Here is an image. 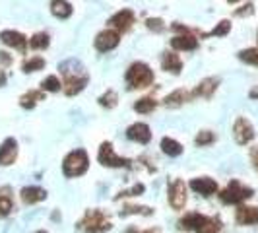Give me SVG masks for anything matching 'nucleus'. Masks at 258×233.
Masks as SVG:
<instances>
[{"label":"nucleus","mask_w":258,"mask_h":233,"mask_svg":"<svg viewBox=\"0 0 258 233\" xmlns=\"http://www.w3.org/2000/svg\"><path fill=\"white\" fill-rule=\"evenodd\" d=\"M60 74H62V90H64L66 95H76L80 91L84 90L90 82V76L88 72L84 70V66L74 61V68H70V61H66L62 65L58 66Z\"/></svg>","instance_id":"f257e3e1"},{"label":"nucleus","mask_w":258,"mask_h":233,"mask_svg":"<svg viewBox=\"0 0 258 233\" xmlns=\"http://www.w3.org/2000/svg\"><path fill=\"white\" fill-rule=\"evenodd\" d=\"M124 80H126L130 90H142V88H148L154 84V70L146 63H134L128 66Z\"/></svg>","instance_id":"f03ea898"},{"label":"nucleus","mask_w":258,"mask_h":233,"mask_svg":"<svg viewBox=\"0 0 258 233\" xmlns=\"http://www.w3.org/2000/svg\"><path fill=\"white\" fill-rule=\"evenodd\" d=\"M90 167V157H88V152L78 148V150H72L70 154L62 159V173L66 177H82Z\"/></svg>","instance_id":"7ed1b4c3"},{"label":"nucleus","mask_w":258,"mask_h":233,"mask_svg":"<svg viewBox=\"0 0 258 233\" xmlns=\"http://www.w3.org/2000/svg\"><path fill=\"white\" fill-rule=\"evenodd\" d=\"M80 227L86 233H103L111 229V220L105 216L101 210H88L84 220L80 221Z\"/></svg>","instance_id":"20e7f679"},{"label":"nucleus","mask_w":258,"mask_h":233,"mask_svg":"<svg viewBox=\"0 0 258 233\" xmlns=\"http://www.w3.org/2000/svg\"><path fill=\"white\" fill-rule=\"evenodd\" d=\"M252 194H254V191L250 187H245L239 181H231L220 193V200L223 204H241L246 198H250Z\"/></svg>","instance_id":"39448f33"},{"label":"nucleus","mask_w":258,"mask_h":233,"mask_svg":"<svg viewBox=\"0 0 258 233\" xmlns=\"http://www.w3.org/2000/svg\"><path fill=\"white\" fill-rule=\"evenodd\" d=\"M97 159H99V163L105 165V167H128L130 165V159L115 154V148H113L111 142H103L99 146Z\"/></svg>","instance_id":"423d86ee"},{"label":"nucleus","mask_w":258,"mask_h":233,"mask_svg":"<svg viewBox=\"0 0 258 233\" xmlns=\"http://www.w3.org/2000/svg\"><path fill=\"white\" fill-rule=\"evenodd\" d=\"M233 136H235V142L245 146L254 138V127L250 125V121L245 116H237V121L233 123Z\"/></svg>","instance_id":"0eeeda50"},{"label":"nucleus","mask_w":258,"mask_h":233,"mask_svg":"<svg viewBox=\"0 0 258 233\" xmlns=\"http://www.w3.org/2000/svg\"><path fill=\"white\" fill-rule=\"evenodd\" d=\"M186 185L181 179H175V181L169 185V204L175 208V210H182L186 204Z\"/></svg>","instance_id":"6e6552de"},{"label":"nucleus","mask_w":258,"mask_h":233,"mask_svg":"<svg viewBox=\"0 0 258 233\" xmlns=\"http://www.w3.org/2000/svg\"><path fill=\"white\" fill-rule=\"evenodd\" d=\"M118 43H120V35L116 33L115 29H103L95 37V49L99 52H109L116 49Z\"/></svg>","instance_id":"1a4fd4ad"},{"label":"nucleus","mask_w":258,"mask_h":233,"mask_svg":"<svg viewBox=\"0 0 258 233\" xmlns=\"http://www.w3.org/2000/svg\"><path fill=\"white\" fill-rule=\"evenodd\" d=\"M134 20H136L134 12L130 8H122V10H118L109 18V26L113 27L116 33H120V31H128L134 24Z\"/></svg>","instance_id":"9d476101"},{"label":"nucleus","mask_w":258,"mask_h":233,"mask_svg":"<svg viewBox=\"0 0 258 233\" xmlns=\"http://www.w3.org/2000/svg\"><path fill=\"white\" fill-rule=\"evenodd\" d=\"M0 41H2L4 45H8V47H12V49H16V51H20V52H26L27 43H29V39H27L24 33L14 31V29H4V31L0 33Z\"/></svg>","instance_id":"9b49d317"},{"label":"nucleus","mask_w":258,"mask_h":233,"mask_svg":"<svg viewBox=\"0 0 258 233\" xmlns=\"http://www.w3.org/2000/svg\"><path fill=\"white\" fill-rule=\"evenodd\" d=\"M16 159H18V142L16 138H6L0 144V167L12 165Z\"/></svg>","instance_id":"f8f14e48"},{"label":"nucleus","mask_w":258,"mask_h":233,"mask_svg":"<svg viewBox=\"0 0 258 233\" xmlns=\"http://www.w3.org/2000/svg\"><path fill=\"white\" fill-rule=\"evenodd\" d=\"M126 136L128 140L138 144H148L152 140V129L146 123H134L126 129Z\"/></svg>","instance_id":"ddd939ff"},{"label":"nucleus","mask_w":258,"mask_h":233,"mask_svg":"<svg viewBox=\"0 0 258 233\" xmlns=\"http://www.w3.org/2000/svg\"><path fill=\"white\" fill-rule=\"evenodd\" d=\"M190 189H192L194 193L202 194V196H212V194L218 193V183L214 181V179H210V177H196L190 181Z\"/></svg>","instance_id":"4468645a"},{"label":"nucleus","mask_w":258,"mask_h":233,"mask_svg":"<svg viewBox=\"0 0 258 233\" xmlns=\"http://www.w3.org/2000/svg\"><path fill=\"white\" fill-rule=\"evenodd\" d=\"M220 86V78H204L192 91V97H204V99H210L216 90Z\"/></svg>","instance_id":"2eb2a0df"},{"label":"nucleus","mask_w":258,"mask_h":233,"mask_svg":"<svg viewBox=\"0 0 258 233\" xmlns=\"http://www.w3.org/2000/svg\"><path fill=\"white\" fill-rule=\"evenodd\" d=\"M235 220L241 225H254V223H258V208L241 204L235 212Z\"/></svg>","instance_id":"dca6fc26"},{"label":"nucleus","mask_w":258,"mask_h":233,"mask_svg":"<svg viewBox=\"0 0 258 233\" xmlns=\"http://www.w3.org/2000/svg\"><path fill=\"white\" fill-rule=\"evenodd\" d=\"M161 68H163L165 72H171V74H181V70H182L181 56L175 51H165L163 56H161Z\"/></svg>","instance_id":"f3484780"},{"label":"nucleus","mask_w":258,"mask_h":233,"mask_svg":"<svg viewBox=\"0 0 258 233\" xmlns=\"http://www.w3.org/2000/svg\"><path fill=\"white\" fill-rule=\"evenodd\" d=\"M171 47L175 51H194V49H198V39L186 31L182 35H177V37L171 39Z\"/></svg>","instance_id":"a211bd4d"},{"label":"nucleus","mask_w":258,"mask_h":233,"mask_svg":"<svg viewBox=\"0 0 258 233\" xmlns=\"http://www.w3.org/2000/svg\"><path fill=\"white\" fill-rule=\"evenodd\" d=\"M20 196H22L24 204H37V202L47 198V191L41 187H24Z\"/></svg>","instance_id":"6ab92c4d"},{"label":"nucleus","mask_w":258,"mask_h":233,"mask_svg":"<svg viewBox=\"0 0 258 233\" xmlns=\"http://www.w3.org/2000/svg\"><path fill=\"white\" fill-rule=\"evenodd\" d=\"M192 97V93L186 90H175L171 91L167 97L163 99V103L167 105V107H181L182 103H186L188 99Z\"/></svg>","instance_id":"aec40b11"},{"label":"nucleus","mask_w":258,"mask_h":233,"mask_svg":"<svg viewBox=\"0 0 258 233\" xmlns=\"http://www.w3.org/2000/svg\"><path fill=\"white\" fill-rule=\"evenodd\" d=\"M72 12H74V8H72L70 2H64V0H54V2H51V14L54 18H58V20L70 18Z\"/></svg>","instance_id":"412c9836"},{"label":"nucleus","mask_w":258,"mask_h":233,"mask_svg":"<svg viewBox=\"0 0 258 233\" xmlns=\"http://www.w3.org/2000/svg\"><path fill=\"white\" fill-rule=\"evenodd\" d=\"M43 99H45V91L31 90L20 97V105H22L24 109H33V107L37 105V101H43Z\"/></svg>","instance_id":"4be33fe9"},{"label":"nucleus","mask_w":258,"mask_h":233,"mask_svg":"<svg viewBox=\"0 0 258 233\" xmlns=\"http://www.w3.org/2000/svg\"><path fill=\"white\" fill-rule=\"evenodd\" d=\"M161 152L165 155H169V157H177V155L182 154V146H181V142H177L175 138L165 136V138L161 140Z\"/></svg>","instance_id":"5701e85b"},{"label":"nucleus","mask_w":258,"mask_h":233,"mask_svg":"<svg viewBox=\"0 0 258 233\" xmlns=\"http://www.w3.org/2000/svg\"><path fill=\"white\" fill-rule=\"evenodd\" d=\"M204 218H206V216H202V214H198V212H190V214H186L179 223H181L182 229H192V231H196V229L200 227V223L204 221Z\"/></svg>","instance_id":"b1692460"},{"label":"nucleus","mask_w":258,"mask_h":233,"mask_svg":"<svg viewBox=\"0 0 258 233\" xmlns=\"http://www.w3.org/2000/svg\"><path fill=\"white\" fill-rule=\"evenodd\" d=\"M49 43H51V39H49V33H45V31H37L29 39V47L35 51H45L49 47Z\"/></svg>","instance_id":"393cba45"},{"label":"nucleus","mask_w":258,"mask_h":233,"mask_svg":"<svg viewBox=\"0 0 258 233\" xmlns=\"http://www.w3.org/2000/svg\"><path fill=\"white\" fill-rule=\"evenodd\" d=\"M155 107H157V101H155L154 97H142V99H138L134 103V111L136 113H142V115H148V113L154 111Z\"/></svg>","instance_id":"a878e982"},{"label":"nucleus","mask_w":258,"mask_h":233,"mask_svg":"<svg viewBox=\"0 0 258 233\" xmlns=\"http://www.w3.org/2000/svg\"><path fill=\"white\" fill-rule=\"evenodd\" d=\"M221 229V221L218 218H204V221L200 223V227L196 229V233H218Z\"/></svg>","instance_id":"bb28decb"},{"label":"nucleus","mask_w":258,"mask_h":233,"mask_svg":"<svg viewBox=\"0 0 258 233\" xmlns=\"http://www.w3.org/2000/svg\"><path fill=\"white\" fill-rule=\"evenodd\" d=\"M45 59L43 56H31V59H27L26 63L22 65V70L26 72V74H29V72H37V70H43L45 68Z\"/></svg>","instance_id":"cd10ccee"},{"label":"nucleus","mask_w":258,"mask_h":233,"mask_svg":"<svg viewBox=\"0 0 258 233\" xmlns=\"http://www.w3.org/2000/svg\"><path fill=\"white\" fill-rule=\"evenodd\" d=\"M97 101H99V105H101V107L113 109V107H116V103H118V95H116L115 90H107L103 95L97 99Z\"/></svg>","instance_id":"c85d7f7f"},{"label":"nucleus","mask_w":258,"mask_h":233,"mask_svg":"<svg viewBox=\"0 0 258 233\" xmlns=\"http://www.w3.org/2000/svg\"><path fill=\"white\" fill-rule=\"evenodd\" d=\"M194 142H196V146H200V148H204V146H210V144L216 142V134H214L212 130H200V132L196 134Z\"/></svg>","instance_id":"c756f323"},{"label":"nucleus","mask_w":258,"mask_h":233,"mask_svg":"<svg viewBox=\"0 0 258 233\" xmlns=\"http://www.w3.org/2000/svg\"><path fill=\"white\" fill-rule=\"evenodd\" d=\"M62 88V84H60V80L58 76H47L43 82H41V91H58Z\"/></svg>","instance_id":"7c9ffc66"},{"label":"nucleus","mask_w":258,"mask_h":233,"mask_svg":"<svg viewBox=\"0 0 258 233\" xmlns=\"http://www.w3.org/2000/svg\"><path fill=\"white\" fill-rule=\"evenodd\" d=\"M239 59H241L243 63H246V65L258 66V49H254V47L243 49V51H239Z\"/></svg>","instance_id":"2f4dec72"},{"label":"nucleus","mask_w":258,"mask_h":233,"mask_svg":"<svg viewBox=\"0 0 258 233\" xmlns=\"http://www.w3.org/2000/svg\"><path fill=\"white\" fill-rule=\"evenodd\" d=\"M229 31H231V22H229V20H221L220 24L214 27L210 33H206V35H214V37H225Z\"/></svg>","instance_id":"473e14b6"},{"label":"nucleus","mask_w":258,"mask_h":233,"mask_svg":"<svg viewBox=\"0 0 258 233\" xmlns=\"http://www.w3.org/2000/svg\"><path fill=\"white\" fill-rule=\"evenodd\" d=\"M152 208L150 206H132V204H128V206H124L122 210H120V216H130V214H144V216H152Z\"/></svg>","instance_id":"72a5a7b5"},{"label":"nucleus","mask_w":258,"mask_h":233,"mask_svg":"<svg viewBox=\"0 0 258 233\" xmlns=\"http://www.w3.org/2000/svg\"><path fill=\"white\" fill-rule=\"evenodd\" d=\"M14 210V202L10 194H0V218H6Z\"/></svg>","instance_id":"f704fd0d"},{"label":"nucleus","mask_w":258,"mask_h":233,"mask_svg":"<svg viewBox=\"0 0 258 233\" xmlns=\"http://www.w3.org/2000/svg\"><path fill=\"white\" fill-rule=\"evenodd\" d=\"M144 191H146V187H144L142 183H138V185H134V187H132V189H128V191L118 193V196H116V198H120V196H140V194H144Z\"/></svg>","instance_id":"c9c22d12"},{"label":"nucleus","mask_w":258,"mask_h":233,"mask_svg":"<svg viewBox=\"0 0 258 233\" xmlns=\"http://www.w3.org/2000/svg\"><path fill=\"white\" fill-rule=\"evenodd\" d=\"M146 26L150 27V29H154V31H163L165 29V24H163L161 18H148L146 20Z\"/></svg>","instance_id":"e433bc0d"},{"label":"nucleus","mask_w":258,"mask_h":233,"mask_svg":"<svg viewBox=\"0 0 258 233\" xmlns=\"http://www.w3.org/2000/svg\"><path fill=\"white\" fill-rule=\"evenodd\" d=\"M250 14H254V4L252 2H246V4H243L241 8H237L235 10V16H250Z\"/></svg>","instance_id":"4c0bfd02"},{"label":"nucleus","mask_w":258,"mask_h":233,"mask_svg":"<svg viewBox=\"0 0 258 233\" xmlns=\"http://www.w3.org/2000/svg\"><path fill=\"white\" fill-rule=\"evenodd\" d=\"M0 63H2V65H10V63H12V59H10V54H8V52H4V51H0Z\"/></svg>","instance_id":"58836bf2"},{"label":"nucleus","mask_w":258,"mask_h":233,"mask_svg":"<svg viewBox=\"0 0 258 233\" xmlns=\"http://www.w3.org/2000/svg\"><path fill=\"white\" fill-rule=\"evenodd\" d=\"M250 157H252V163H254V167L258 169V150H252V152H250Z\"/></svg>","instance_id":"ea45409f"},{"label":"nucleus","mask_w":258,"mask_h":233,"mask_svg":"<svg viewBox=\"0 0 258 233\" xmlns=\"http://www.w3.org/2000/svg\"><path fill=\"white\" fill-rule=\"evenodd\" d=\"M248 97H250V99H258V86L248 91Z\"/></svg>","instance_id":"a19ab883"},{"label":"nucleus","mask_w":258,"mask_h":233,"mask_svg":"<svg viewBox=\"0 0 258 233\" xmlns=\"http://www.w3.org/2000/svg\"><path fill=\"white\" fill-rule=\"evenodd\" d=\"M2 86H6V74H4V70H0V88Z\"/></svg>","instance_id":"79ce46f5"},{"label":"nucleus","mask_w":258,"mask_h":233,"mask_svg":"<svg viewBox=\"0 0 258 233\" xmlns=\"http://www.w3.org/2000/svg\"><path fill=\"white\" fill-rule=\"evenodd\" d=\"M142 233H159V229H146V231Z\"/></svg>","instance_id":"37998d69"},{"label":"nucleus","mask_w":258,"mask_h":233,"mask_svg":"<svg viewBox=\"0 0 258 233\" xmlns=\"http://www.w3.org/2000/svg\"><path fill=\"white\" fill-rule=\"evenodd\" d=\"M35 233H47L45 229H39V231H35Z\"/></svg>","instance_id":"c03bdc74"}]
</instances>
